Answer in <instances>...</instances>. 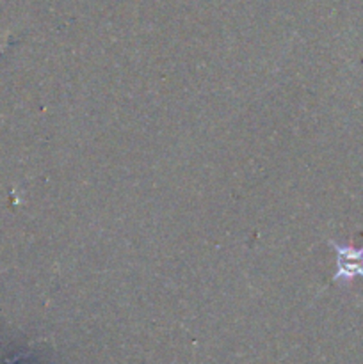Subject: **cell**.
I'll return each mask as SVG.
<instances>
[{"label":"cell","mask_w":363,"mask_h":364,"mask_svg":"<svg viewBox=\"0 0 363 364\" xmlns=\"http://www.w3.org/2000/svg\"><path fill=\"white\" fill-rule=\"evenodd\" d=\"M327 244L335 249L337 255V272L331 277V283L344 281L345 284H349L354 277L363 279V247L342 245L335 240H327Z\"/></svg>","instance_id":"cell-1"}]
</instances>
